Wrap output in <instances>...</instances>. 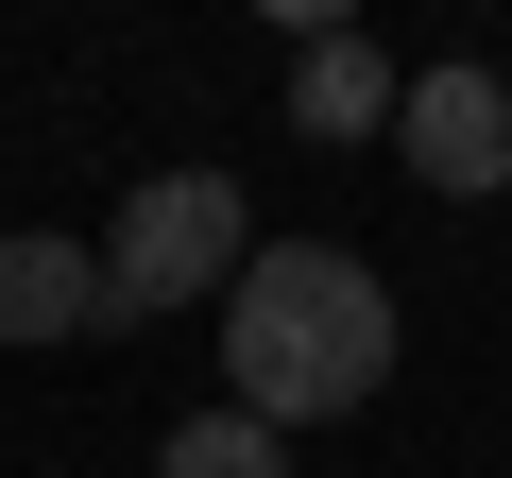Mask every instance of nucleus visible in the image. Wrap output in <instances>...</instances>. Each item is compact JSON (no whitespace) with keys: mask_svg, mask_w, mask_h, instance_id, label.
<instances>
[{"mask_svg":"<svg viewBox=\"0 0 512 478\" xmlns=\"http://www.w3.org/2000/svg\"><path fill=\"white\" fill-rule=\"evenodd\" d=\"M393 376V291L342 239H256V274L222 291V410L256 427H342Z\"/></svg>","mask_w":512,"mask_h":478,"instance_id":"nucleus-1","label":"nucleus"},{"mask_svg":"<svg viewBox=\"0 0 512 478\" xmlns=\"http://www.w3.org/2000/svg\"><path fill=\"white\" fill-rule=\"evenodd\" d=\"M239 274H256V222H239V188H222V171H154V188L120 205V239H103V325L222 308Z\"/></svg>","mask_w":512,"mask_h":478,"instance_id":"nucleus-2","label":"nucleus"},{"mask_svg":"<svg viewBox=\"0 0 512 478\" xmlns=\"http://www.w3.org/2000/svg\"><path fill=\"white\" fill-rule=\"evenodd\" d=\"M393 154H410L444 205L512 188V86H495V69H410V103H393Z\"/></svg>","mask_w":512,"mask_h":478,"instance_id":"nucleus-3","label":"nucleus"},{"mask_svg":"<svg viewBox=\"0 0 512 478\" xmlns=\"http://www.w3.org/2000/svg\"><path fill=\"white\" fill-rule=\"evenodd\" d=\"M393 103H410V69H376V35H308L291 52V137H325V154H359V137H393Z\"/></svg>","mask_w":512,"mask_h":478,"instance_id":"nucleus-4","label":"nucleus"},{"mask_svg":"<svg viewBox=\"0 0 512 478\" xmlns=\"http://www.w3.org/2000/svg\"><path fill=\"white\" fill-rule=\"evenodd\" d=\"M86 325H103V257L52 239V222H18L0 239V342H86Z\"/></svg>","mask_w":512,"mask_h":478,"instance_id":"nucleus-5","label":"nucleus"},{"mask_svg":"<svg viewBox=\"0 0 512 478\" xmlns=\"http://www.w3.org/2000/svg\"><path fill=\"white\" fill-rule=\"evenodd\" d=\"M154 478H291V427H256V410H188L154 444Z\"/></svg>","mask_w":512,"mask_h":478,"instance_id":"nucleus-6","label":"nucleus"}]
</instances>
